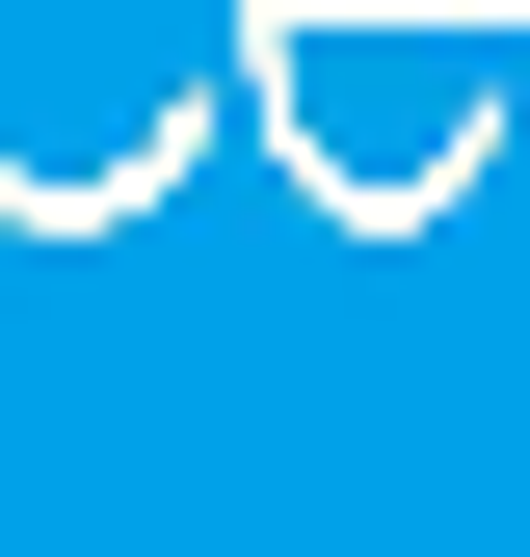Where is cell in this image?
Listing matches in <instances>:
<instances>
[{"label":"cell","mask_w":530,"mask_h":557,"mask_svg":"<svg viewBox=\"0 0 530 557\" xmlns=\"http://www.w3.org/2000/svg\"><path fill=\"white\" fill-rule=\"evenodd\" d=\"M292 27H371V53H451V27H504V0H292Z\"/></svg>","instance_id":"6da1fadb"}]
</instances>
